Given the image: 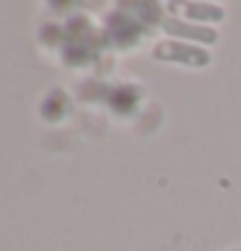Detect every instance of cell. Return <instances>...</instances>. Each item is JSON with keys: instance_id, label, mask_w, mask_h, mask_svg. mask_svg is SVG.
I'll list each match as a JSON object with an SVG mask.
<instances>
[{"instance_id": "cell-5", "label": "cell", "mask_w": 241, "mask_h": 251, "mask_svg": "<svg viewBox=\"0 0 241 251\" xmlns=\"http://www.w3.org/2000/svg\"><path fill=\"white\" fill-rule=\"evenodd\" d=\"M234 251H241V249H234Z\"/></svg>"}, {"instance_id": "cell-3", "label": "cell", "mask_w": 241, "mask_h": 251, "mask_svg": "<svg viewBox=\"0 0 241 251\" xmlns=\"http://www.w3.org/2000/svg\"><path fill=\"white\" fill-rule=\"evenodd\" d=\"M107 31H109V42L119 44V47H130V44H137L145 36V26L133 18L122 5H117V11L107 18Z\"/></svg>"}, {"instance_id": "cell-1", "label": "cell", "mask_w": 241, "mask_h": 251, "mask_svg": "<svg viewBox=\"0 0 241 251\" xmlns=\"http://www.w3.org/2000/svg\"><path fill=\"white\" fill-rule=\"evenodd\" d=\"M153 60L159 62H177L184 68H208L210 65V52L205 47L189 42H177V39H163L153 44Z\"/></svg>"}, {"instance_id": "cell-2", "label": "cell", "mask_w": 241, "mask_h": 251, "mask_svg": "<svg viewBox=\"0 0 241 251\" xmlns=\"http://www.w3.org/2000/svg\"><path fill=\"white\" fill-rule=\"evenodd\" d=\"M161 31L169 34V39L189 42V44H197V47L218 42V31L213 26H200V24H192L187 18H177V16H166L161 24Z\"/></svg>"}, {"instance_id": "cell-4", "label": "cell", "mask_w": 241, "mask_h": 251, "mask_svg": "<svg viewBox=\"0 0 241 251\" xmlns=\"http://www.w3.org/2000/svg\"><path fill=\"white\" fill-rule=\"evenodd\" d=\"M182 11H184L187 21L200 24V26H210V24H218L226 18V11L215 3H184Z\"/></svg>"}]
</instances>
